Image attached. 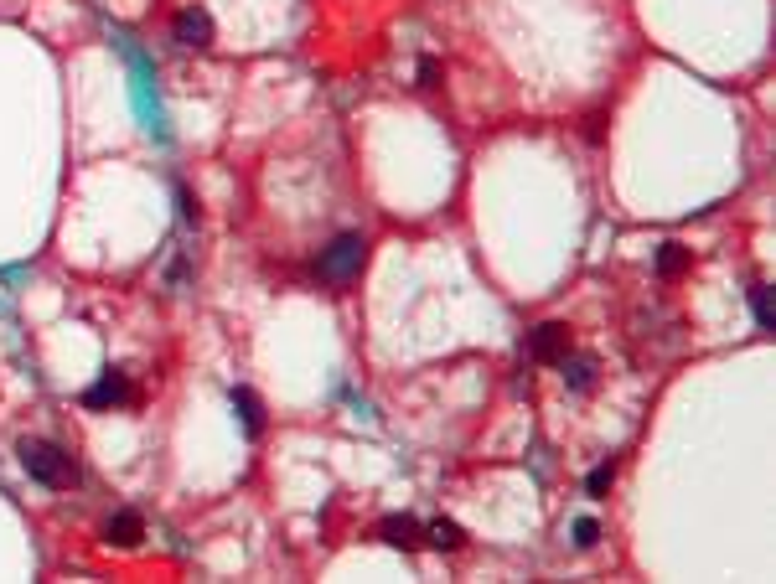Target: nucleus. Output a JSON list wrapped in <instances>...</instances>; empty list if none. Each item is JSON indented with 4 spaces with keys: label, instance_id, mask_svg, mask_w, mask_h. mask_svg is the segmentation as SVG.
I'll list each match as a JSON object with an SVG mask.
<instances>
[{
    "label": "nucleus",
    "instance_id": "f257e3e1",
    "mask_svg": "<svg viewBox=\"0 0 776 584\" xmlns=\"http://www.w3.org/2000/svg\"><path fill=\"white\" fill-rule=\"evenodd\" d=\"M21 466H26V476L32 481H42V486H73L78 481V471H73V455L63 450V445H52V440H21Z\"/></svg>",
    "mask_w": 776,
    "mask_h": 584
},
{
    "label": "nucleus",
    "instance_id": "f03ea898",
    "mask_svg": "<svg viewBox=\"0 0 776 584\" xmlns=\"http://www.w3.org/2000/svg\"><path fill=\"white\" fill-rule=\"evenodd\" d=\"M363 259H368V243L357 238V233H342V238L332 243V249L321 254V274L342 285V280H352V274L363 269Z\"/></svg>",
    "mask_w": 776,
    "mask_h": 584
},
{
    "label": "nucleus",
    "instance_id": "7ed1b4c3",
    "mask_svg": "<svg viewBox=\"0 0 776 584\" xmlns=\"http://www.w3.org/2000/svg\"><path fill=\"white\" fill-rule=\"evenodd\" d=\"M564 352H570V331H564L559 321H544L528 331V357L533 362H564Z\"/></svg>",
    "mask_w": 776,
    "mask_h": 584
},
{
    "label": "nucleus",
    "instance_id": "20e7f679",
    "mask_svg": "<svg viewBox=\"0 0 776 584\" xmlns=\"http://www.w3.org/2000/svg\"><path fill=\"white\" fill-rule=\"evenodd\" d=\"M130 398H135V393H130V378H125V373H104L94 388L83 393V404H88V409H119V404H130Z\"/></svg>",
    "mask_w": 776,
    "mask_h": 584
},
{
    "label": "nucleus",
    "instance_id": "39448f33",
    "mask_svg": "<svg viewBox=\"0 0 776 584\" xmlns=\"http://www.w3.org/2000/svg\"><path fill=\"white\" fill-rule=\"evenodd\" d=\"M171 32H176V42H182V47H207V42H213V16L192 6V11H182V16L171 21Z\"/></svg>",
    "mask_w": 776,
    "mask_h": 584
},
{
    "label": "nucleus",
    "instance_id": "423d86ee",
    "mask_svg": "<svg viewBox=\"0 0 776 584\" xmlns=\"http://www.w3.org/2000/svg\"><path fill=\"white\" fill-rule=\"evenodd\" d=\"M378 538L388 543V548H420L425 543V528H420V522H414V517H383L378 522Z\"/></svg>",
    "mask_w": 776,
    "mask_h": 584
},
{
    "label": "nucleus",
    "instance_id": "0eeeda50",
    "mask_svg": "<svg viewBox=\"0 0 776 584\" xmlns=\"http://www.w3.org/2000/svg\"><path fill=\"white\" fill-rule=\"evenodd\" d=\"M104 538H109L114 548H135V543L145 538V522H140V512H114V517L104 522Z\"/></svg>",
    "mask_w": 776,
    "mask_h": 584
},
{
    "label": "nucleus",
    "instance_id": "6e6552de",
    "mask_svg": "<svg viewBox=\"0 0 776 584\" xmlns=\"http://www.w3.org/2000/svg\"><path fill=\"white\" fill-rule=\"evenodd\" d=\"M233 409H238V419H244L249 435H264V404H259L254 388H233Z\"/></svg>",
    "mask_w": 776,
    "mask_h": 584
},
{
    "label": "nucleus",
    "instance_id": "1a4fd4ad",
    "mask_svg": "<svg viewBox=\"0 0 776 584\" xmlns=\"http://www.w3.org/2000/svg\"><path fill=\"white\" fill-rule=\"evenodd\" d=\"M425 543H430V548H445V553H456V548L466 543V533L456 528L451 517H435L430 528H425Z\"/></svg>",
    "mask_w": 776,
    "mask_h": 584
},
{
    "label": "nucleus",
    "instance_id": "9d476101",
    "mask_svg": "<svg viewBox=\"0 0 776 584\" xmlns=\"http://www.w3.org/2000/svg\"><path fill=\"white\" fill-rule=\"evenodd\" d=\"M683 269H689V249H683V243H663L658 249V274L663 280H678Z\"/></svg>",
    "mask_w": 776,
    "mask_h": 584
},
{
    "label": "nucleus",
    "instance_id": "9b49d317",
    "mask_svg": "<svg viewBox=\"0 0 776 584\" xmlns=\"http://www.w3.org/2000/svg\"><path fill=\"white\" fill-rule=\"evenodd\" d=\"M564 383H570L575 393H585L595 383V362L590 357H575V362H564Z\"/></svg>",
    "mask_w": 776,
    "mask_h": 584
},
{
    "label": "nucleus",
    "instance_id": "f8f14e48",
    "mask_svg": "<svg viewBox=\"0 0 776 584\" xmlns=\"http://www.w3.org/2000/svg\"><path fill=\"white\" fill-rule=\"evenodd\" d=\"M751 311H756V326H776V300H771V290L766 285H751Z\"/></svg>",
    "mask_w": 776,
    "mask_h": 584
},
{
    "label": "nucleus",
    "instance_id": "ddd939ff",
    "mask_svg": "<svg viewBox=\"0 0 776 584\" xmlns=\"http://www.w3.org/2000/svg\"><path fill=\"white\" fill-rule=\"evenodd\" d=\"M611 481H616V471H611V466H595V471L585 476V491H590V497H606Z\"/></svg>",
    "mask_w": 776,
    "mask_h": 584
},
{
    "label": "nucleus",
    "instance_id": "4468645a",
    "mask_svg": "<svg viewBox=\"0 0 776 584\" xmlns=\"http://www.w3.org/2000/svg\"><path fill=\"white\" fill-rule=\"evenodd\" d=\"M575 543H580V548H595V543H601V522H595V517H580V522H575Z\"/></svg>",
    "mask_w": 776,
    "mask_h": 584
},
{
    "label": "nucleus",
    "instance_id": "2eb2a0df",
    "mask_svg": "<svg viewBox=\"0 0 776 584\" xmlns=\"http://www.w3.org/2000/svg\"><path fill=\"white\" fill-rule=\"evenodd\" d=\"M440 83V63L435 57H420V88H435Z\"/></svg>",
    "mask_w": 776,
    "mask_h": 584
}]
</instances>
